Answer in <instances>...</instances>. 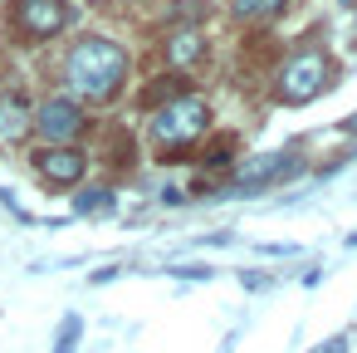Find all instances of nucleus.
<instances>
[{
    "label": "nucleus",
    "instance_id": "f8f14e48",
    "mask_svg": "<svg viewBox=\"0 0 357 353\" xmlns=\"http://www.w3.org/2000/svg\"><path fill=\"white\" fill-rule=\"evenodd\" d=\"M347 128H352V133H357V113H352V118H347Z\"/></svg>",
    "mask_w": 357,
    "mask_h": 353
},
{
    "label": "nucleus",
    "instance_id": "9d476101",
    "mask_svg": "<svg viewBox=\"0 0 357 353\" xmlns=\"http://www.w3.org/2000/svg\"><path fill=\"white\" fill-rule=\"evenodd\" d=\"M108 196H113L108 187H89V192H84V196L74 201V211H79V216H98V211H108V206H113Z\"/></svg>",
    "mask_w": 357,
    "mask_h": 353
},
{
    "label": "nucleus",
    "instance_id": "39448f33",
    "mask_svg": "<svg viewBox=\"0 0 357 353\" xmlns=\"http://www.w3.org/2000/svg\"><path fill=\"white\" fill-rule=\"evenodd\" d=\"M35 172H40V182H50V187H79L84 182V172H89V152H79L74 143H59V147H40L35 152Z\"/></svg>",
    "mask_w": 357,
    "mask_h": 353
},
{
    "label": "nucleus",
    "instance_id": "0eeeda50",
    "mask_svg": "<svg viewBox=\"0 0 357 353\" xmlns=\"http://www.w3.org/2000/svg\"><path fill=\"white\" fill-rule=\"evenodd\" d=\"M289 172H298V162L289 152H259V157H245L235 167V187L240 192H259V187H269V182H279Z\"/></svg>",
    "mask_w": 357,
    "mask_h": 353
},
{
    "label": "nucleus",
    "instance_id": "7ed1b4c3",
    "mask_svg": "<svg viewBox=\"0 0 357 353\" xmlns=\"http://www.w3.org/2000/svg\"><path fill=\"white\" fill-rule=\"evenodd\" d=\"M84 128H89L84 103L69 99V94H59V99H45V103L35 108V128H30V133H40L50 147H59V143H74Z\"/></svg>",
    "mask_w": 357,
    "mask_h": 353
},
{
    "label": "nucleus",
    "instance_id": "9b49d317",
    "mask_svg": "<svg viewBox=\"0 0 357 353\" xmlns=\"http://www.w3.org/2000/svg\"><path fill=\"white\" fill-rule=\"evenodd\" d=\"M274 10H284V0H235V15L240 20H264Z\"/></svg>",
    "mask_w": 357,
    "mask_h": 353
},
{
    "label": "nucleus",
    "instance_id": "6e6552de",
    "mask_svg": "<svg viewBox=\"0 0 357 353\" xmlns=\"http://www.w3.org/2000/svg\"><path fill=\"white\" fill-rule=\"evenodd\" d=\"M30 128H35V108L20 94H6L0 99V143H25Z\"/></svg>",
    "mask_w": 357,
    "mask_h": 353
},
{
    "label": "nucleus",
    "instance_id": "20e7f679",
    "mask_svg": "<svg viewBox=\"0 0 357 353\" xmlns=\"http://www.w3.org/2000/svg\"><path fill=\"white\" fill-rule=\"evenodd\" d=\"M323 84H328V59H323L318 50H308V55H294V59L284 64V74H279V99H284V103H308V99L323 94Z\"/></svg>",
    "mask_w": 357,
    "mask_h": 353
},
{
    "label": "nucleus",
    "instance_id": "f03ea898",
    "mask_svg": "<svg viewBox=\"0 0 357 353\" xmlns=\"http://www.w3.org/2000/svg\"><path fill=\"white\" fill-rule=\"evenodd\" d=\"M206 128H211V108H206V99H196V94L167 99V103L152 113V138H157L162 147H186V143L201 138Z\"/></svg>",
    "mask_w": 357,
    "mask_h": 353
},
{
    "label": "nucleus",
    "instance_id": "423d86ee",
    "mask_svg": "<svg viewBox=\"0 0 357 353\" xmlns=\"http://www.w3.org/2000/svg\"><path fill=\"white\" fill-rule=\"evenodd\" d=\"M15 25L30 40H54L69 25V6L64 0H15Z\"/></svg>",
    "mask_w": 357,
    "mask_h": 353
},
{
    "label": "nucleus",
    "instance_id": "1a4fd4ad",
    "mask_svg": "<svg viewBox=\"0 0 357 353\" xmlns=\"http://www.w3.org/2000/svg\"><path fill=\"white\" fill-rule=\"evenodd\" d=\"M201 50H206V40L196 30H172L167 35V59L172 64H191V59H201Z\"/></svg>",
    "mask_w": 357,
    "mask_h": 353
},
{
    "label": "nucleus",
    "instance_id": "f257e3e1",
    "mask_svg": "<svg viewBox=\"0 0 357 353\" xmlns=\"http://www.w3.org/2000/svg\"><path fill=\"white\" fill-rule=\"evenodd\" d=\"M64 79H69L79 103H108L123 89V79H128V50L103 40V35H89V40H79L69 50Z\"/></svg>",
    "mask_w": 357,
    "mask_h": 353
}]
</instances>
